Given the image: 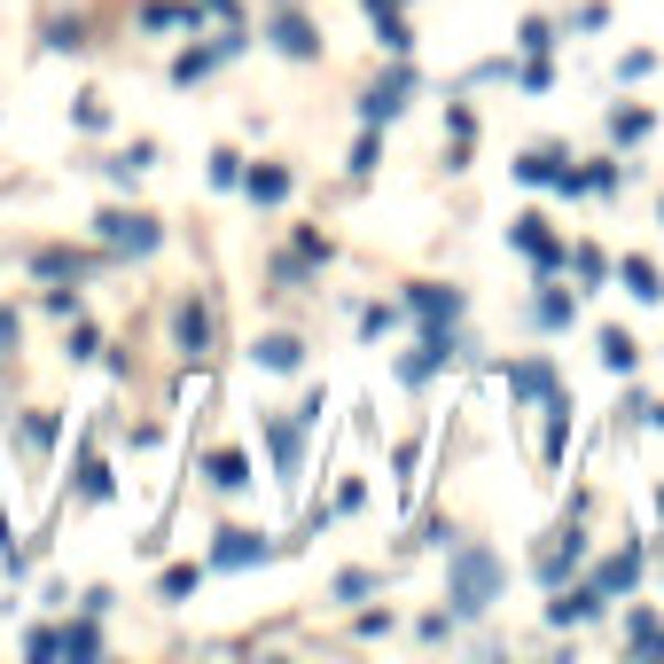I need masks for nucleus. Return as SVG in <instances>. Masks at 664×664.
<instances>
[{"label":"nucleus","instance_id":"nucleus-1","mask_svg":"<svg viewBox=\"0 0 664 664\" xmlns=\"http://www.w3.org/2000/svg\"><path fill=\"white\" fill-rule=\"evenodd\" d=\"M446 595H454L461 618H485L492 595H501V555H492V547H461L454 570H446Z\"/></svg>","mask_w":664,"mask_h":664},{"label":"nucleus","instance_id":"nucleus-2","mask_svg":"<svg viewBox=\"0 0 664 664\" xmlns=\"http://www.w3.org/2000/svg\"><path fill=\"white\" fill-rule=\"evenodd\" d=\"M578 563H587V540H578V532H555V540H547V547L532 555V570L547 578V587H563V578H570Z\"/></svg>","mask_w":664,"mask_h":664},{"label":"nucleus","instance_id":"nucleus-3","mask_svg":"<svg viewBox=\"0 0 664 664\" xmlns=\"http://www.w3.org/2000/svg\"><path fill=\"white\" fill-rule=\"evenodd\" d=\"M102 242H110V251H156V219H141V211H110V219H102Z\"/></svg>","mask_w":664,"mask_h":664},{"label":"nucleus","instance_id":"nucleus-4","mask_svg":"<svg viewBox=\"0 0 664 664\" xmlns=\"http://www.w3.org/2000/svg\"><path fill=\"white\" fill-rule=\"evenodd\" d=\"M509 235H516V251H524L532 266H563V242L547 235V219H540V211H524V219H516Z\"/></svg>","mask_w":664,"mask_h":664},{"label":"nucleus","instance_id":"nucleus-5","mask_svg":"<svg viewBox=\"0 0 664 664\" xmlns=\"http://www.w3.org/2000/svg\"><path fill=\"white\" fill-rule=\"evenodd\" d=\"M446 360H454V337H438V328H431V337H423V345H414V352L399 360V375H406V383H431Z\"/></svg>","mask_w":664,"mask_h":664},{"label":"nucleus","instance_id":"nucleus-6","mask_svg":"<svg viewBox=\"0 0 664 664\" xmlns=\"http://www.w3.org/2000/svg\"><path fill=\"white\" fill-rule=\"evenodd\" d=\"M595 610H602V595H595V587H555V602H547V618H555V625H587Z\"/></svg>","mask_w":664,"mask_h":664},{"label":"nucleus","instance_id":"nucleus-7","mask_svg":"<svg viewBox=\"0 0 664 664\" xmlns=\"http://www.w3.org/2000/svg\"><path fill=\"white\" fill-rule=\"evenodd\" d=\"M211 563H219V570H242V563H266V540H259V532H219Z\"/></svg>","mask_w":664,"mask_h":664},{"label":"nucleus","instance_id":"nucleus-8","mask_svg":"<svg viewBox=\"0 0 664 664\" xmlns=\"http://www.w3.org/2000/svg\"><path fill=\"white\" fill-rule=\"evenodd\" d=\"M633 578H641V547H625V555H610V563L595 570V595L610 602V595H625V587H633Z\"/></svg>","mask_w":664,"mask_h":664},{"label":"nucleus","instance_id":"nucleus-9","mask_svg":"<svg viewBox=\"0 0 664 664\" xmlns=\"http://www.w3.org/2000/svg\"><path fill=\"white\" fill-rule=\"evenodd\" d=\"M399 110H406V70L391 78V87H375V95L360 102V118H368V126H383V118H399Z\"/></svg>","mask_w":664,"mask_h":664},{"label":"nucleus","instance_id":"nucleus-10","mask_svg":"<svg viewBox=\"0 0 664 664\" xmlns=\"http://www.w3.org/2000/svg\"><path fill=\"white\" fill-rule=\"evenodd\" d=\"M509 391L516 399H540V391H555V368L547 360H524V368H509Z\"/></svg>","mask_w":664,"mask_h":664},{"label":"nucleus","instance_id":"nucleus-11","mask_svg":"<svg viewBox=\"0 0 664 664\" xmlns=\"http://www.w3.org/2000/svg\"><path fill=\"white\" fill-rule=\"evenodd\" d=\"M274 47H282V55H313L320 40H313V32H305L297 17H274Z\"/></svg>","mask_w":664,"mask_h":664},{"label":"nucleus","instance_id":"nucleus-12","mask_svg":"<svg viewBox=\"0 0 664 664\" xmlns=\"http://www.w3.org/2000/svg\"><path fill=\"white\" fill-rule=\"evenodd\" d=\"M297 360H305V352H297V337H266V345H259V368H274V375H290Z\"/></svg>","mask_w":664,"mask_h":664},{"label":"nucleus","instance_id":"nucleus-13","mask_svg":"<svg viewBox=\"0 0 664 664\" xmlns=\"http://www.w3.org/2000/svg\"><path fill=\"white\" fill-rule=\"evenodd\" d=\"M181 345H188V352H211V320H204V305H181Z\"/></svg>","mask_w":664,"mask_h":664},{"label":"nucleus","instance_id":"nucleus-14","mask_svg":"<svg viewBox=\"0 0 664 664\" xmlns=\"http://www.w3.org/2000/svg\"><path fill=\"white\" fill-rule=\"evenodd\" d=\"M251 196H259V204H282V196H290V173H282V164H259V173H251Z\"/></svg>","mask_w":664,"mask_h":664},{"label":"nucleus","instance_id":"nucleus-15","mask_svg":"<svg viewBox=\"0 0 664 664\" xmlns=\"http://www.w3.org/2000/svg\"><path fill=\"white\" fill-rule=\"evenodd\" d=\"M414 313H423V320H454L461 297H454V290H414Z\"/></svg>","mask_w":664,"mask_h":664},{"label":"nucleus","instance_id":"nucleus-16","mask_svg":"<svg viewBox=\"0 0 664 664\" xmlns=\"http://www.w3.org/2000/svg\"><path fill=\"white\" fill-rule=\"evenodd\" d=\"M211 485L242 492V485H251V461H242V454H211Z\"/></svg>","mask_w":664,"mask_h":664},{"label":"nucleus","instance_id":"nucleus-17","mask_svg":"<svg viewBox=\"0 0 664 664\" xmlns=\"http://www.w3.org/2000/svg\"><path fill=\"white\" fill-rule=\"evenodd\" d=\"M625 290H633L641 305H649V297H664V282H656V266H649V259H625Z\"/></svg>","mask_w":664,"mask_h":664},{"label":"nucleus","instance_id":"nucleus-18","mask_svg":"<svg viewBox=\"0 0 664 664\" xmlns=\"http://www.w3.org/2000/svg\"><path fill=\"white\" fill-rule=\"evenodd\" d=\"M570 320H578V297L547 290V297H540V328H570Z\"/></svg>","mask_w":664,"mask_h":664},{"label":"nucleus","instance_id":"nucleus-19","mask_svg":"<svg viewBox=\"0 0 664 664\" xmlns=\"http://www.w3.org/2000/svg\"><path fill=\"white\" fill-rule=\"evenodd\" d=\"M625 649H649V656H664V625H656V618H633V625H625Z\"/></svg>","mask_w":664,"mask_h":664},{"label":"nucleus","instance_id":"nucleus-20","mask_svg":"<svg viewBox=\"0 0 664 664\" xmlns=\"http://www.w3.org/2000/svg\"><path fill=\"white\" fill-rule=\"evenodd\" d=\"M55 649H70V656H95V649H102V633H95V625H70V633H55Z\"/></svg>","mask_w":664,"mask_h":664},{"label":"nucleus","instance_id":"nucleus-21","mask_svg":"<svg viewBox=\"0 0 664 664\" xmlns=\"http://www.w3.org/2000/svg\"><path fill=\"white\" fill-rule=\"evenodd\" d=\"M602 360L610 368H633V337H625V328H602Z\"/></svg>","mask_w":664,"mask_h":664},{"label":"nucleus","instance_id":"nucleus-22","mask_svg":"<svg viewBox=\"0 0 664 664\" xmlns=\"http://www.w3.org/2000/svg\"><path fill=\"white\" fill-rule=\"evenodd\" d=\"M375 32H383V47H391V55H406V24L383 9V0H375Z\"/></svg>","mask_w":664,"mask_h":664},{"label":"nucleus","instance_id":"nucleus-23","mask_svg":"<svg viewBox=\"0 0 664 664\" xmlns=\"http://www.w3.org/2000/svg\"><path fill=\"white\" fill-rule=\"evenodd\" d=\"M610 133H618V141H641V133H649V110H618Z\"/></svg>","mask_w":664,"mask_h":664}]
</instances>
